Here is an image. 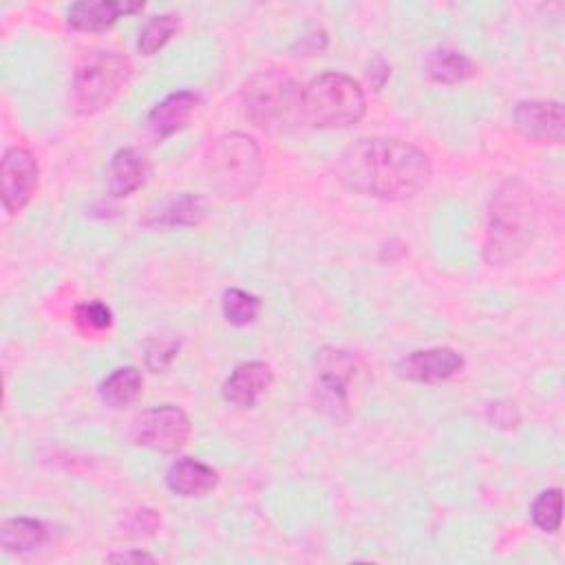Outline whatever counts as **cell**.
Wrapping results in <instances>:
<instances>
[{"instance_id":"obj_2","label":"cell","mask_w":565,"mask_h":565,"mask_svg":"<svg viewBox=\"0 0 565 565\" xmlns=\"http://www.w3.org/2000/svg\"><path fill=\"white\" fill-rule=\"evenodd\" d=\"M536 232V203L532 190L510 179L499 185L490 201L483 256L490 265H508L516 260Z\"/></svg>"},{"instance_id":"obj_16","label":"cell","mask_w":565,"mask_h":565,"mask_svg":"<svg viewBox=\"0 0 565 565\" xmlns=\"http://www.w3.org/2000/svg\"><path fill=\"white\" fill-rule=\"evenodd\" d=\"M146 174V159L132 148H121L113 154L108 163V192L117 199L128 196L143 185Z\"/></svg>"},{"instance_id":"obj_24","label":"cell","mask_w":565,"mask_h":565,"mask_svg":"<svg viewBox=\"0 0 565 565\" xmlns=\"http://www.w3.org/2000/svg\"><path fill=\"white\" fill-rule=\"evenodd\" d=\"M75 324L82 333L86 335H97L106 329H110L113 324V313L110 309L99 302V300H90V302H82L75 307Z\"/></svg>"},{"instance_id":"obj_17","label":"cell","mask_w":565,"mask_h":565,"mask_svg":"<svg viewBox=\"0 0 565 565\" xmlns=\"http://www.w3.org/2000/svg\"><path fill=\"white\" fill-rule=\"evenodd\" d=\"M46 525L38 519L15 516L0 525V545L11 554H29L46 543Z\"/></svg>"},{"instance_id":"obj_26","label":"cell","mask_w":565,"mask_h":565,"mask_svg":"<svg viewBox=\"0 0 565 565\" xmlns=\"http://www.w3.org/2000/svg\"><path fill=\"white\" fill-rule=\"evenodd\" d=\"M110 563H154L152 554H146L141 550H130V552H119L108 556Z\"/></svg>"},{"instance_id":"obj_6","label":"cell","mask_w":565,"mask_h":565,"mask_svg":"<svg viewBox=\"0 0 565 565\" xmlns=\"http://www.w3.org/2000/svg\"><path fill=\"white\" fill-rule=\"evenodd\" d=\"M132 64L126 55L113 51L90 53L79 62L73 77V106L82 115H93L110 106L126 88Z\"/></svg>"},{"instance_id":"obj_23","label":"cell","mask_w":565,"mask_h":565,"mask_svg":"<svg viewBox=\"0 0 565 565\" xmlns=\"http://www.w3.org/2000/svg\"><path fill=\"white\" fill-rule=\"evenodd\" d=\"M532 521L541 532H556L561 527V490L550 488L532 503Z\"/></svg>"},{"instance_id":"obj_20","label":"cell","mask_w":565,"mask_h":565,"mask_svg":"<svg viewBox=\"0 0 565 565\" xmlns=\"http://www.w3.org/2000/svg\"><path fill=\"white\" fill-rule=\"evenodd\" d=\"M179 31V18L174 13L152 15L139 31L137 49L141 55H154L168 44V40Z\"/></svg>"},{"instance_id":"obj_19","label":"cell","mask_w":565,"mask_h":565,"mask_svg":"<svg viewBox=\"0 0 565 565\" xmlns=\"http://www.w3.org/2000/svg\"><path fill=\"white\" fill-rule=\"evenodd\" d=\"M475 64L468 55L455 49H437L428 55V75L439 84H457L475 75Z\"/></svg>"},{"instance_id":"obj_21","label":"cell","mask_w":565,"mask_h":565,"mask_svg":"<svg viewBox=\"0 0 565 565\" xmlns=\"http://www.w3.org/2000/svg\"><path fill=\"white\" fill-rule=\"evenodd\" d=\"M223 316L234 327L252 324L260 313V300L243 289H227L221 300Z\"/></svg>"},{"instance_id":"obj_4","label":"cell","mask_w":565,"mask_h":565,"mask_svg":"<svg viewBox=\"0 0 565 565\" xmlns=\"http://www.w3.org/2000/svg\"><path fill=\"white\" fill-rule=\"evenodd\" d=\"M243 106L245 115L258 128L280 132L296 115H302V90L298 82L280 68L260 71L245 82Z\"/></svg>"},{"instance_id":"obj_8","label":"cell","mask_w":565,"mask_h":565,"mask_svg":"<svg viewBox=\"0 0 565 565\" xmlns=\"http://www.w3.org/2000/svg\"><path fill=\"white\" fill-rule=\"evenodd\" d=\"M38 161L26 148H9L2 157V205L13 216L38 190Z\"/></svg>"},{"instance_id":"obj_22","label":"cell","mask_w":565,"mask_h":565,"mask_svg":"<svg viewBox=\"0 0 565 565\" xmlns=\"http://www.w3.org/2000/svg\"><path fill=\"white\" fill-rule=\"evenodd\" d=\"M203 216H205L203 201L194 194H183L161 212L157 223L168 225V227H190V225L201 223Z\"/></svg>"},{"instance_id":"obj_9","label":"cell","mask_w":565,"mask_h":565,"mask_svg":"<svg viewBox=\"0 0 565 565\" xmlns=\"http://www.w3.org/2000/svg\"><path fill=\"white\" fill-rule=\"evenodd\" d=\"M355 375V358L342 349H324L318 355V399L333 415L347 408L349 384Z\"/></svg>"},{"instance_id":"obj_18","label":"cell","mask_w":565,"mask_h":565,"mask_svg":"<svg viewBox=\"0 0 565 565\" xmlns=\"http://www.w3.org/2000/svg\"><path fill=\"white\" fill-rule=\"evenodd\" d=\"M141 386H143L141 373L135 366H121V369H115L99 384V397L110 408H124L139 397Z\"/></svg>"},{"instance_id":"obj_25","label":"cell","mask_w":565,"mask_h":565,"mask_svg":"<svg viewBox=\"0 0 565 565\" xmlns=\"http://www.w3.org/2000/svg\"><path fill=\"white\" fill-rule=\"evenodd\" d=\"M179 340L172 335H157L148 342L146 347V364L150 371L159 373L163 369L170 366V362L174 360L177 351H179Z\"/></svg>"},{"instance_id":"obj_5","label":"cell","mask_w":565,"mask_h":565,"mask_svg":"<svg viewBox=\"0 0 565 565\" xmlns=\"http://www.w3.org/2000/svg\"><path fill=\"white\" fill-rule=\"evenodd\" d=\"M366 97L362 86L342 73L313 77L302 90V117L313 128H344L362 119Z\"/></svg>"},{"instance_id":"obj_7","label":"cell","mask_w":565,"mask_h":565,"mask_svg":"<svg viewBox=\"0 0 565 565\" xmlns=\"http://www.w3.org/2000/svg\"><path fill=\"white\" fill-rule=\"evenodd\" d=\"M130 437L139 446L159 452H177L190 437V419L179 406L163 404L141 413L132 422Z\"/></svg>"},{"instance_id":"obj_1","label":"cell","mask_w":565,"mask_h":565,"mask_svg":"<svg viewBox=\"0 0 565 565\" xmlns=\"http://www.w3.org/2000/svg\"><path fill=\"white\" fill-rule=\"evenodd\" d=\"M344 188L362 196L402 201L426 188L433 174L428 154L395 137H366L351 143L335 161Z\"/></svg>"},{"instance_id":"obj_3","label":"cell","mask_w":565,"mask_h":565,"mask_svg":"<svg viewBox=\"0 0 565 565\" xmlns=\"http://www.w3.org/2000/svg\"><path fill=\"white\" fill-rule=\"evenodd\" d=\"M205 170L212 185L227 199L249 196L263 177L258 143L245 132H227L212 141L205 154Z\"/></svg>"},{"instance_id":"obj_15","label":"cell","mask_w":565,"mask_h":565,"mask_svg":"<svg viewBox=\"0 0 565 565\" xmlns=\"http://www.w3.org/2000/svg\"><path fill=\"white\" fill-rule=\"evenodd\" d=\"M166 483L179 497H185V499L203 497L216 488L218 472L199 459L181 457L168 468Z\"/></svg>"},{"instance_id":"obj_14","label":"cell","mask_w":565,"mask_h":565,"mask_svg":"<svg viewBox=\"0 0 565 565\" xmlns=\"http://www.w3.org/2000/svg\"><path fill=\"white\" fill-rule=\"evenodd\" d=\"M143 9V2H115V0H82L71 4L66 22L75 31H104L113 26L121 15H130Z\"/></svg>"},{"instance_id":"obj_12","label":"cell","mask_w":565,"mask_h":565,"mask_svg":"<svg viewBox=\"0 0 565 565\" xmlns=\"http://www.w3.org/2000/svg\"><path fill=\"white\" fill-rule=\"evenodd\" d=\"M201 110V97L192 90H177L161 99L146 117V126L154 139H166L183 130Z\"/></svg>"},{"instance_id":"obj_10","label":"cell","mask_w":565,"mask_h":565,"mask_svg":"<svg viewBox=\"0 0 565 565\" xmlns=\"http://www.w3.org/2000/svg\"><path fill=\"white\" fill-rule=\"evenodd\" d=\"M516 130L539 143H561L565 132V113L558 102H521L514 108Z\"/></svg>"},{"instance_id":"obj_13","label":"cell","mask_w":565,"mask_h":565,"mask_svg":"<svg viewBox=\"0 0 565 565\" xmlns=\"http://www.w3.org/2000/svg\"><path fill=\"white\" fill-rule=\"evenodd\" d=\"M271 382L274 373L269 364L258 360L243 362L223 382V397L238 408H252L256 406L260 395L267 393Z\"/></svg>"},{"instance_id":"obj_11","label":"cell","mask_w":565,"mask_h":565,"mask_svg":"<svg viewBox=\"0 0 565 565\" xmlns=\"http://www.w3.org/2000/svg\"><path fill=\"white\" fill-rule=\"evenodd\" d=\"M463 366V358L450 347H430L408 353L397 362V373L411 382L433 384L452 377Z\"/></svg>"}]
</instances>
